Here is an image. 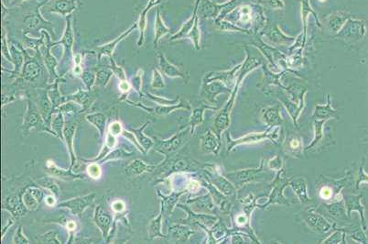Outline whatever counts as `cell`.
Masks as SVG:
<instances>
[{"label": "cell", "mask_w": 368, "mask_h": 244, "mask_svg": "<svg viewBox=\"0 0 368 244\" xmlns=\"http://www.w3.org/2000/svg\"><path fill=\"white\" fill-rule=\"evenodd\" d=\"M73 73H75V74H82V68L80 66V65H76L75 66V68L73 69Z\"/></svg>", "instance_id": "obj_42"}, {"label": "cell", "mask_w": 368, "mask_h": 244, "mask_svg": "<svg viewBox=\"0 0 368 244\" xmlns=\"http://www.w3.org/2000/svg\"><path fill=\"white\" fill-rule=\"evenodd\" d=\"M151 87L153 89H161L165 88V82L161 73H159V70L154 69L153 74H152V81H151Z\"/></svg>", "instance_id": "obj_26"}, {"label": "cell", "mask_w": 368, "mask_h": 244, "mask_svg": "<svg viewBox=\"0 0 368 244\" xmlns=\"http://www.w3.org/2000/svg\"><path fill=\"white\" fill-rule=\"evenodd\" d=\"M169 31L170 30L169 28L164 24L163 20L161 19V16H160V11L158 9L157 18H156V25H155V40H154L155 48L158 47L160 39L167 33H169Z\"/></svg>", "instance_id": "obj_18"}, {"label": "cell", "mask_w": 368, "mask_h": 244, "mask_svg": "<svg viewBox=\"0 0 368 244\" xmlns=\"http://www.w3.org/2000/svg\"><path fill=\"white\" fill-rule=\"evenodd\" d=\"M75 130H76V124L73 122H66L64 125V129H63V140L66 142L67 147H68V151L70 152L71 156V168L73 167L74 162H75V155H74V151H73V139L75 135Z\"/></svg>", "instance_id": "obj_11"}, {"label": "cell", "mask_w": 368, "mask_h": 244, "mask_svg": "<svg viewBox=\"0 0 368 244\" xmlns=\"http://www.w3.org/2000/svg\"><path fill=\"white\" fill-rule=\"evenodd\" d=\"M87 173L90 177L94 178V179H98L99 177H101L102 175V171H101V168L99 167V165L96 164V162H91L88 167H87Z\"/></svg>", "instance_id": "obj_28"}, {"label": "cell", "mask_w": 368, "mask_h": 244, "mask_svg": "<svg viewBox=\"0 0 368 244\" xmlns=\"http://www.w3.org/2000/svg\"><path fill=\"white\" fill-rule=\"evenodd\" d=\"M118 88L120 89V91L123 93H127L130 89V84L128 81H120V83L118 85Z\"/></svg>", "instance_id": "obj_38"}, {"label": "cell", "mask_w": 368, "mask_h": 244, "mask_svg": "<svg viewBox=\"0 0 368 244\" xmlns=\"http://www.w3.org/2000/svg\"><path fill=\"white\" fill-rule=\"evenodd\" d=\"M122 124L119 121H114L108 127V133L116 136V137L120 135V134H122Z\"/></svg>", "instance_id": "obj_32"}, {"label": "cell", "mask_w": 368, "mask_h": 244, "mask_svg": "<svg viewBox=\"0 0 368 244\" xmlns=\"http://www.w3.org/2000/svg\"><path fill=\"white\" fill-rule=\"evenodd\" d=\"M64 119L61 112H59L55 115V117L52 119V129L55 132V135L61 137V139H63V129H64Z\"/></svg>", "instance_id": "obj_23"}, {"label": "cell", "mask_w": 368, "mask_h": 244, "mask_svg": "<svg viewBox=\"0 0 368 244\" xmlns=\"http://www.w3.org/2000/svg\"><path fill=\"white\" fill-rule=\"evenodd\" d=\"M14 243H29V240L26 239L25 236L22 234V229L21 226L19 227V229L16 232L15 237L13 239Z\"/></svg>", "instance_id": "obj_33"}, {"label": "cell", "mask_w": 368, "mask_h": 244, "mask_svg": "<svg viewBox=\"0 0 368 244\" xmlns=\"http://www.w3.org/2000/svg\"><path fill=\"white\" fill-rule=\"evenodd\" d=\"M81 77H82L83 83L85 84V86H86L87 90L91 91L93 86L96 85L97 74L93 73L92 71H85L82 73Z\"/></svg>", "instance_id": "obj_25"}, {"label": "cell", "mask_w": 368, "mask_h": 244, "mask_svg": "<svg viewBox=\"0 0 368 244\" xmlns=\"http://www.w3.org/2000/svg\"><path fill=\"white\" fill-rule=\"evenodd\" d=\"M22 193L20 195H14L6 198L3 203V208L10 211L15 217H22L25 215L27 211L23 198H21Z\"/></svg>", "instance_id": "obj_5"}, {"label": "cell", "mask_w": 368, "mask_h": 244, "mask_svg": "<svg viewBox=\"0 0 368 244\" xmlns=\"http://www.w3.org/2000/svg\"><path fill=\"white\" fill-rule=\"evenodd\" d=\"M118 143L117 139H116V136L112 135L110 133H108L107 135V139H106V142H105V147L108 148V150H111L114 147H116Z\"/></svg>", "instance_id": "obj_34"}, {"label": "cell", "mask_w": 368, "mask_h": 244, "mask_svg": "<svg viewBox=\"0 0 368 244\" xmlns=\"http://www.w3.org/2000/svg\"><path fill=\"white\" fill-rule=\"evenodd\" d=\"M2 54L3 56L10 62H12V57H11V49L10 46L7 42V39H6V32L5 30L3 29V37H2Z\"/></svg>", "instance_id": "obj_31"}, {"label": "cell", "mask_w": 368, "mask_h": 244, "mask_svg": "<svg viewBox=\"0 0 368 244\" xmlns=\"http://www.w3.org/2000/svg\"><path fill=\"white\" fill-rule=\"evenodd\" d=\"M76 9L77 0H54L51 12L67 17L71 15Z\"/></svg>", "instance_id": "obj_12"}, {"label": "cell", "mask_w": 368, "mask_h": 244, "mask_svg": "<svg viewBox=\"0 0 368 244\" xmlns=\"http://www.w3.org/2000/svg\"><path fill=\"white\" fill-rule=\"evenodd\" d=\"M23 1H26V0H12V2H13V3H16V4L21 3V2H23Z\"/></svg>", "instance_id": "obj_44"}, {"label": "cell", "mask_w": 368, "mask_h": 244, "mask_svg": "<svg viewBox=\"0 0 368 244\" xmlns=\"http://www.w3.org/2000/svg\"><path fill=\"white\" fill-rule=\"evenodd\" d=\"M112 218L110 215H108L106 211H104L102 206L99 205L98 208H96L95 216H94V221L98 226V229L102 232L103 237L107 239L108 241V234L110 230V224H111Z\"/></svg>", "instance_id": "obj_8"}, {"label": "cell", "mask_w": 368, "mask_h": 244, "mask_svg": "<svg viewBox=\"0 0 368 244\" xmlns=\"http://www.w3.org/2000/svg\"><path fill=\"white\" fill-rule=\"evenodd\" d=\"M7 13H8L7 7H6L5 4H4V2H2V20H5Z\"/></svg>", "instance_id": "obj_41"}, {"label": "cell", "mask_w": 368, "mask_h": 244, "mask_svg": "<svg viewBox=\"0 0 368 244\" xmlns=\"http://www.w3.org/2000/svg\"><path fill=\"white\" fill-rule=\"evenodd\" d=\"M182 135L183 134L174 136L173 138L168 140H159L157 151L161 153H170L178 150L182 142Z\"/></svg>", "instance_id": "obj_13"}, {"label": "cell", "mask_w": 368, "mask_h": 244, "mask_svg": "<svg viewBox=\"0 0 368 244\" xmlns=\"http://www.w3.org/2000/svg\"><path fill=\"white\" fill-rule=\"evenodd\" d=\"M111 208H112V210L114 212H116V213H122L123 211L126 209V205L121 200H117V201L113 203Z\"/></svg>", "instance_id": "obj_35"}, {"label": "cell", "mask_w": 368, "mask_h": 244, "mask_svg": "<svg viewBox=\"0 0 368 244\" xmlns=\"http://www.w3.org/2000/svg\"><path fill=\"white\" fill-rule=\"evenodd\" d=\"M161 1H163V0H149L148 5L145 7V9L138 18L137 23H138V30L140 31V36L138 40V45L139 47L143 45L144 41H145V31H146V27H147V14H148V11L155 6L159 5Z\"/></svg>", "instance_id": "obj_10"}, {"label": "cell", "mask_w": 368, "mask_h": 244, "mask_svg": "<svg viewBox=\"0 0 368 244\" xmlns=\"http://www.w3.org/2000/svg\"><path fill=\"white\" fill-rule=\"evenodd\" d=\"M78 103L74 101H70V102H65L64 104H61V106L58 107V109L60 112H76L77 110H79V106Z\"/></svg>", "instance_id": "obj_29"}, {"label": "cell", "mask_w": 368, "mask_h": 244, "mask_svg": "<svg viewBox=\"0 0 368 244\" xmlns=\"http://www.w3.org/2000/svg\"><path fill=\"white\" fill-rule=\"evenodd\" d=\"M42 186L51 190V192L54 193V195L58 197L59 196V191H60V188L58 187L56 183L53 182L50 178H42L41 182Z\"/></svg>", "instance_id": "obj_30"}, {"label": "cell", "mask_w": 368, "mask_h": 244, "mask_svg": "<svg viewBox=\"0 0 368 244\" xmlns=\"http://www.w3.org/2000/svg\"><path fill=\"white\" fill-rule=\"evenodd\" d=\"M47 0H44L42 3L36 7L35 11L33 13L28 14L23 18V23L24 26L29 29V30H38V29H45L47 31L51 33L52 36H55V33L53 31L52 24L50 21H47L42 18V16L40 13V7L44 5L46 3Z\"/></svg>", "instance_id": "obj_1"}, {"label": "cell", "mask_w": 368, "mask_h": 244, "mask_svg": "<svg viewBox=\"0 0 368 244\" xmlns=\"http://www.w3.org/2000/svg\"><path fill=\"white\" fill-rule=\"evenodd\" d=\"M148 123V122H147L146 124H144L143 126H142V128H139V129H133V130H132L134 134H135L136 138H137V140H138V143L143 147L144 149H145V151L150 150V149H151V148L154 146L153 140L148 138L147 136L144 135L143 130L146 128V127H147Z\"/></svg>", "instance_id": "obj_20"}, {"label": "cell", "mask_w": 368, "mask_h": 244, "mask_svg": "<svg viewBox=\"0 0 368 244\" xmlns=\"http://www.w3.org/2000/svg\"><path fill=\"white\" fill-rule=\"evenodd\" d=\"M96 193H92L82 198H72L59 204V208H69L73 215L81 217L85 208H88L95 200Z\"/></svg>", "instance_id": "obj_2"}, {"label": "cell", "mask_w": 368, "mask_h": 244, "mask_svg": "<svg viewBox=\"0 0 368 244\" xmlns=\"http://www.w3.org/2000/svg\"><path fill=\"white\" fill-rule=\"evenodd\" d=\"M74 61H75V63H76L77 65H79L80 63H81V62H82V55L81 54H76L75 55V59H74Z\"/></svg>", "instance_id": "obj_43"}, {"label": "cell", "mask_w": 368, "mask_h": 244, "mask_svg": "<svg viewBox=\"0 0 368 244\" xmlns=\"http://www.w3.org/2000/svg\"><path fill=\"white\" fill-rule=\"evenodd\" d=\"M91 91H84L82 89H79L76 93L71 95L69 98H64V99H68L70 101H74L79 105H81L82 107H83V109H88L89 106L91 105L92 102V99H91Z\"/></svg>", "instance_id": "obj_16"}, {"label": "cell", "mask_w": 368, "mask_h": 244, "mask_svg": "<svg viewBox=\"0 0 368 244\" xmlns=\"http://www.w3.org/2000/svg\"><path fill=\"white\" fill-rule=\"evenodd\" d=\"M45 202H46L47 205L49 207H52L55 204V202H56V199H55L54 197H52V196H49V197H47L45 198Z\"/></svg>", "instance_id": "obj_39"}, {"label": "cell", "mask_w": 368, "mask_h": 244, "mask_svg": "<svg viewBox=\"0 0 368 244\" xmlns=\"http://www.w3.org/2000/svg\"><path fill=\"white\" fill-rule=\"evenodd\" d=\"M109 60H110V62H111V66H110V68H111V70H112L114 74H115V75H116V76H117L120 81H126V80H127V75H126V73H125L124 69H123L122 67H120V66H118V64L116 63V62L114 61L113 57H109Z\"/></svg>", "instance_id": "obj_27"}, {"label": "cell", "mask_w": 368, "mask_h": 244, "mask_svg": "<svg viewBox=\"0 0 368 244\" xmlns=\"http://www.w3.org/2000/svg\"><path fill=\"white\" fill-rule=\"evenodd\" d=\"M48 169L49 171L51 172V175L55 176V177H60V178H67V179H75V178H79V176L72 174V172L68 171V170H64V169H60L52 162H49L48 165Z\"/></svg>", "instance_id": "obj_22"}, {"label": "cell", "mask_w": 368, "mask_h": 244, "mask_svg": "<svg viewBox=\"0 0 368 244\" xmlns=\"http://www.w3.org/2000/svg\"><path fill=\"white\" fill-rule=\"evenodd\" d=\"M62 44L64 46V55L63 59L70 58L72 55V47L74 44V34L72 30V18L71 15L66 17V28L63 33V36L59 42H53V44Z\"/></svg>", "instance_id": "obj_4"}, {"label": "cell", "mask_w": 368, "mask_h": 244, "mask_svg": "<svg viewBox=\"0 0 368 244\" xmlns=\"http://www.w3.org/2000/svg\"><path fill=\"white\" fill-rule=\"evenodd\" d=\"M25 62L21 70V79L28 82H34L41 73V67L36 59L28 58L26 54Z\"/></svg>", "instance_id": "obj_3"}, {"label": "cell", "mask_w": 368, "mask_h": 244, "mask_svg": "<svg viewBox=\"0 0 368 244\" xmlns=\"http://www.w3.org/2000/svg\"><path fill=\"white\" fill-rule=\"evenodd\" d=\"M158 59H159V69L165 75H167L169 77H177V76L183 77V73H181L178 68L175 67L171 63H169L163 53L159 52Z\"/></svg>", "instance_id": "obj_14"}, {"label": "cell", "mask_w": 368, "mask_h": 244, "mask_svg": "<svg viewBox=\"0 0 368 244\" xmlns=\"http://www.w3.org/2000/svg\"><path fill=\"white\" fill-rule=\"evenodd\" d=\"M156 168L157 167L147 165L144 161L135 160V161H131L128 167H126L125 173L129 177H133V176L135 177V176H139L145 172L153 171L154 169H156Z\"/></svg>", "instance_id": "obj_15"}, {"label": "cell", "mask_w": 368, "mask_h": 244, "mask_svg": "<svg viewBox=\"0 0 368 244\" xmlns=\"http://www.w3.org/2000/svg\"><path fill=\"white\" fill-rule=\"evenodd\" d=\"M85 119L93 126H95L98 129L100 136H103L104 130H105V128H106V120H106V116L103 114V113H101V112H95V113L86 115Z\"/></svg>", "instance_id": "obj_19"}, {"label": "cell", "mask_w": 368, "mask_h": 244, "mask_svg": "<svg viewBox=\"0 0 368 244\" xmlns=\"http://www.w3.org/2000/svg\"><path fill=\"white\" fill-rule=\"evenodd\" d=\"M147 96H148V98H150V99H152V100H154L155 102H157V103H159V104H173L174 102H175V101H169V100L162 99V98H158V97H155V96H152V95H150V94H148Z\"/></svg>", "instance_id": "obj_36"}, {"label": "cell", "mask_w": 368, "mask_h": 244, "mask_svg": "<svg viewBox=\"0 0 368 244\" xmlns=\"http://www.w3.org/2000/svg\"><path fill=\"white\" fill-rule=\"evenodd\" d=\"M23 201L25 204L26 208L30 210H35L38 208L39 199L35 197V195L31 191H26L23 196Z\"/></svg>", "instance_id": "obj_24"}, {"label": "cell", "mask_w": 368, "mask_h": 244, "mask_svg": "<svg viewBox=\"0 0 368 244\" xmlns=\"http://www.w3.org/2000/svg\"><path fill=\"white\" fill-rule=\"evenodd\" d=\"M75 228H76V223L75 222L69 221L67 223V229H69V230H73V229H75Z\"/></svg>", "instance_id": "obj_40"}, {"label": "cell", "mask_w": 368, "mask_h": 244, "mask_svg": "<svg viewBox=\"0 0 368 244\" xmlns=\"http://www.w3.org/2000/svg\"><path fill=\"white\" fill-rule=\"evenodd\" d=\"M96 74H97L96 85L100 88H105L109 82L110 78L112 77L114 73H113L111 68L107 67L98 70Z\"/></svg>", "instance_id": "obj_21"}, {"label": "cell", "mask_w": 368, "mask_h": 244, "mask_svg": "<svg viewBox=\"0 0 368 244\" xmlns=\"http://www.w3.org/2000/svg\"><path fill=\"white\" fill-rule=\"evenodd\" d=\"M43 126L41 114L31 99L28 100V110L26 112L23 122V130L27 132L31 128Z\"/></svg>", "instance_id": "obj_7"}, {"label": "cell", "mask_w": 368, "mask_h": 244, "mask_svg": "<svg viewBox=\"0 0 368 244\" xmlns=\"http://www.w3.org/2000/svg\"><path fill=\"white\" fill-rule=\"evenodd\" d=\"M162 219H163V206L161 208L160 214L157 218L153 219L149 226H148V235L150 239L155 238H163V235L161 233V225H162Z\"/></svg>", "instance_id": "obj_17"}, {"label": "cell", "mask_w": 368, "mask_h": 244, "mask_svg": "<svg viewBox=\"0 0 368 244\" xmlns=\"http://www.w3.org/2000/svg\"><path fill=\"white\" fill-rule=\"evenodd\" d=\"M45 47H46V55L44 57V63L46 66L47 70L50 74V82L56 81L57 79H59L60 76L57 74L56 67L58 62H57L56 58L54 57L51 52V48L53 46V42L51 43L50 37L47 38L46 42H45Z\"/></svg>", "instance_id": "obj_9"}, {"label": "cell", "mask_w": 368, "mask_h": 244, "mask_svg": "<svg viewBox=\"0 0 368 244\" xmlns=\"http://www.w3.org/2000/svg\"><path fill=\"white\" fill-rule=\"evenodd\" d=\"M136 29H138V23H135L128 30H127L125 32H123L120 36L118 37L117 39H115L113 42H108L105 45L98 47L97 48V52H98V61H100L104 55L108 56V57H112L113 52L115 51L116 47L118 46V44H119V42L123 41L126 37H128Z\"/></svg>", "instance_id": "obj_6"}, {"label": "cell", "mask_w": 368, "mask_h": 244, "mask_svg": "<svg viewBox=\"0 0 368 244\" xmlns=\"http://www.w3.org/2000/svg\"><path fill=\"white\" fill-rule=\"evenodd\" d=\"M141 75H142V71H138V74H137V75L133 78V80H132V84H133L135 89H137L139 93H140L139 89H140V87H141V77H140Z\"/></svg>", "instance_id": "obj_37"}]
</instances>
